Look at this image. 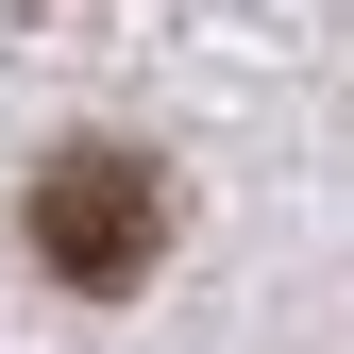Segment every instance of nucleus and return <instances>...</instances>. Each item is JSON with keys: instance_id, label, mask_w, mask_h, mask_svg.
<instances>
[{"instance_id": "f257e3e1", "label": "nucleus", "mask_w": 354, "mask_h": 354, "mask_svg": "<svg viewBox=\"0 0 354 354\" xmlns=\"http://www.w3.org/2000/svg\"><path fill=\"white\" fill-rule=\"evenodd\" d=\"M34 270H51V287H152V236H169V186H152V169L136 152H102V136H68L51 169H34Z\"/></svg>"}]
</instances>
